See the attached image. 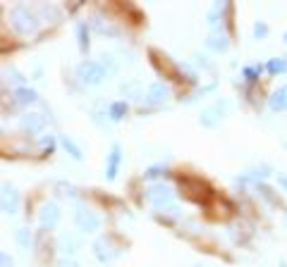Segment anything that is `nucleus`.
I'll return each instance as SVG.
<instances>
[{"label": "nucleus", "mask_w": 287, "mask_h": 267, "mask_svg": "<svg viewBox=\"0 0 287 267\" xmlns=\"http://www.w3.org/2000/svg\"><path fill=\"white\" fill-rule=\"evenodd\" d=\"M180 191H182L184 198L194 200V203H208L211 198V189L206 181L194 177H182L180 179Z\"/></svg>", "instance_id": "f257e3e1"}, {"label": "nucleus", "mask_w": 287, "mask_h": 267, "mask_svg": "<svg viewBox=\"0 0 287 267\" xmlns=\"http://www.w3.org/2000/svg\"><path fill=\"white\" fill-rule=\"evenodd\" d=\"M77 79L79 81L89 84V86H96L105 79V67L103 62H91V60H84L82 65H77Z\"/></svg>", "instance_id": "f03ea898"}, {"label": "nucleus", "mask_w": 287, "mask_h": 267, "mask_svg": "<svg viewBox=\"0 0 287 267\" xmlns=\"http://www.w3.org/2000/svg\"><path fill=\"white\" fill-rule=\"evenodd\" d=\"M36 17L31 14L27 5H17L12 10V27L20 31V34H34L36 31Z\"/></svg>", "instance_id": "7ed1b4c3"}, {"label": "nucleus", "mask_w": 287, "mask_h": 267, "mask_svg": "<svg viewBox=\"0 0 287 267\" xmlns=\"http://www.w3.org/2000/svg\"><path fill=\"white\" fill-rule=\"evenodd\" d=\"M227 108H230V103H227V100H223V103H213L211 108H206L201 112V119H199V122H201L203 127H216V124L223 119V112Z\"/></svg>", "instance_id": "20e7f679"}, {"label": "nucleus", "mask_w": 287, "mask_h": 267, "mask_svg": "<svg viewBox=\"0 0 287 267\" xmlns=\"http://www.w3.org/2000/svg\"><path fill=\"white\" fill-rule=\"evenodd\" d=\"M120 162H122V151H120V146L115 143L110 148V153H108V160H105V177H108V181H112V179L118 177Z\"/></svg>", "instance_id": "39448f33"}, {"label": "nucleus", "mask_w": 287, "mask_h": 267, "mask_svg": "<svg viewBox=\"0 0 287 267\" xmlns=\"http://www.w3.org/2000/svg\"><path fill=\"white\" fill-rule=\"evenodd\" d=\"M170 98V89H168V84H163V81H156L148 86L146 91V100L148 103H165Z\"/></svg>", "instance_id": "423d86ee"}, {"label": "nucleus", "mask_w": 287, "mask_h": 267, "mask_svg": "<svg viewBox=\"0 0 287 267\" xmlns=\"http://www.w3.org/2000/svg\"><path fill=\"white\" fill-rule=\"evenodd\" d=\"M148 198H151V200H154V203H156V206H158V208H165V206H170V200H173V191H170V189H168V186H151V189H148Z\"/></svg>", "instance_id": "0eeeda50"}, {"label": "nucleus", "mask_w": 287, "mask_h": 267, "mask_svg": "<svg viewBox=\"0 0 287 267\" xmlns=\"http://www.w3.org/2000/svg\"><path fill=\"white\" fill-rule=\"evenodd\" d=\"M39 219H41V227H48V229H53V227L58 224V219H60V210H58L53 203H46L41 210V215H39Z\"/></svg>", "instance_id": "6e6552de"}, {"label": "nucleus", "mask_w": 287, "mask_h": 267, "mask_svg": "<svg viewBox=\"0 0 287 267\" xmlns=\"http://www.w3.org/2000/svg\"><path fill=\"white\" fill-rule=\"evenodd\" d=\"M268 108L273 110V112H282V110H287V86H280L278 91L271 93V98H268Z\"/></svg>", "instance_id": "1a4fd4ad"}, {"label": "nucleus", "mask_w": 287, "mask_h": 267, "mask_svg": "<svg viewBox=\"0 0 287 267\" xmlns=\"http://www.w3.org/2000/svg\"><path fill=\"white\" fill-rule=\"evenodd\" d=\"M77 224H79V229H84V232H96L98 224H101V219H98L93 213H89V210H79Z\"/></svg>", "instance_id": "9d476101"}, {"label": "nucleus", "mask_w": 287, "mask_h": 267, "mask_svg": "<svg viewBox=\"0 0 287 267\" xmlns=\"http://www.w3.org/2000/svg\"><path fill=\"white\" fill-rule=\"evenodd\" d=\"M3 210H5L7 215H12L14 210H17V203H20V196H17V193H14V189L12 186H3Z\"/></svg>", "instance_id": "9b49d317"}, {"label": "nucleus", "mask_w": 287, "mask_h": 267, "mask_svg": "<svg viewBox=\"0 0 287 267\" xmlns=\"http://www.w3.org/2000/svg\"><path fill=\"white\" fill-rule=\"evenodd\" d=\"M43 124H46V119H43L41 115H27V117H22V127H24L27 131H41Z\"/></svg>", "instance_id": "f8f14e48"}, {"label": "nucleus", "mask_w": 287, "mask_h": 267, "mask_svg": "<svg viewBox=\"0 0 287 267\" xmlns=\"http://www.w3.org/2000/svg\"><path fill=\"white\" fill-rule=\"evenodd\" d=\"M14 98H17V103L20 105H29V103H36V91L34 89H27V86H22V89L14 91Z\"/></svg>", "instance_id": "ddd939ff"}, {"label": "nucleus", "mask_w": 287, "mask_h": 267, "mask_svg": "<svg viewBox=\"0 0 287 267\" xmlns=\"http://www.w3.org/2000/svg\"><path fill=\"white\" fill-rule=\"evenodd\" d=\"M211 210H213V215H216V217H230V215H232V206L227 203V200H223V198H213Z\"/></svg>", "instance_id": "4468645a"}, {"label": "nucleus", "mask_w": 287, "mask_h": 267, "mask_svg": "<svg viewBox=\"0 0 287 267\" xmlns=\"http://www.w3.org/2000/svg\"><path fill=\"white\" fill-rule=\"evenodd\" d=\"M266 69H268V74H285L287 72V57H271L268 60V65H266Z\"/></svg>", "instance_id": "2eb2a0df"}, {"label": "nucleus", "mask_w": 287, "mask_h": 267, "mask_svg": "<svg viewBox=\"0 0 287 267\" xmlns=\"http://www.w3.org/2000/svg\"><path fill=\"white\" fill-rule=\"evenodd\" d=\"M127 110H129V105H127L125 100H115V103L110 105V110H108V115H110L112 122H120V119L127 115Z\"/></svg>", "instance_id": "dca6fc26"}, {"label": "nucleus", "mask_w": 287, "mask_h": 267, "mask_svg": "<svg viewBox=\"0 0 287 267\" xmlns=\"http://www.w3.org/2000/svg\"><path fill=\"white\" fill-rule=\"evenodd\" d=\"M60 143H63V148H65L67 153H70V155H72L74 160H82V158H84V155H82V148H79V146L74 143V141H72L70 136H60Z\"/></svg>", "instance_id": "f3484780"}, {"label": "nucleus", "mask_w": 287, "mask_h": 267, "mask_svg": "<svg viewBox=\"0 0 287 267\" xmlns=\"http://www.w3.org/2000/svg\"><path fill=\"white\" fill-rule=\"evenodd\" d=\"M77 38H79V50L86 53V50H89V27H86L84 22L77 24Z\"/></svg>", "instance_id": "a211bd4d"}, {"label": "nucleus", "mask_w": 287, "mask_h": 267, "mask_svg": "<svg viewBox=\"0 0 287 267\" xmlns=\"http://www.w3.org/2000/svg\"><path fill=\"white\" fill-rule=\"evenodd\" d=\"M206 46H208V48H213V50H218V53H225L230 43H227V36L220 34V36H211L208 41H206Z\"/></svg>", "instance_id": "6ab92c4d"}, {"label": "nucleus", "mask_w": 287, "mask_h": 267, "mask_svg": "<svg viewBox=\"0 0 287 267\" xmlns=\"http://www.w3.org/2000/svg\"><path fill=\"white\" fill-rule=\"evenodd\" d=\"M14 239H17V243H20V246H24V248H27L29 243H31V234H29L27 229H17V234H14Z\"/></svg>", "instance_id": "aec40b11"}, {"label": "nucleus", "mask_w": 287, "mask_h": 267, "mask_svg": "<svg viewBox=\"0 0 287 267\" xmlns=\"http://www.w3.org/2000/svg\"><path fill=\"white\" fill-rule=\"evenodd\" d=\"M259 193L268 200V203H273V206H278V198H275V196H273V191H271V189H268L266 184H259Z\"/></svg>", "instance_id": "412c9836"}, {"label": "nucleus", "mask_w": 287, "mask_h": 267, "mask_svg": "<svg viewBox=\"0 0 287 267\" xmlns=\"http://www.w3.org/2000/svg\"><path fill=\"white\" fill-rule=\"evenodd\" d=\"M261 69H263V67H259V65H256V67H246L244 69V79H246V81H256V79H259V74H261Z\"/></svg>", "instance_id": "4be33fe9"}, {"label": "nucleus", "mask_w": 287, "mask_h": 267, "mask_svg": "<svg viewBox=\"0 0 287 267\" xmlns=\"http://www.w3.org/2000/svg\"><path fill=\"white\" fill-rule=\"evenodd\" d=\"M254 36H256V38L268 36V24L266 22H256V24H254Z\"/></svg>", "instance_id": "5701e85b"}, {"label": "nucleus", "mask_w": 287, "mask_h": 267, "mask_svg": "<svg viewBox=\"0 0 287 267\" xmlns=\"http://www.w3.org/2000/svg\"><path fill=\"white\" fill-rule=\"evenodd\" d=\"M278 184H280L282 189L287 191V172H280V174H278Z\"/></svg>", "instance_id": "b1692460"}, {"label": "nucleus", "mask_w": 287, "mask_h": 267, "mask_svg": "<svg viewBox=\"0 0 287 267\" xmlns=\"http://www.w3.org/2000/svg\"><path fill=\"white\" fill-rule=\"evenodd\" d=\"M0 260H3V267H12V258H7V253H0Z\"/></svg>", "instance_id": "393cba45"}, {"label": "nucleus", "mask_w": 287, "mask_h": 267, "mask_svg": "<svg viewBox=\"0 0 287 267\" xmlns=\"http://www.w3.org/2000/svg\"><path fill=\"white\" fill-rule=\"evenodd\" d=\"M58 267H79V265H77V262H72V260H63Z\"/></svg>", "instance_id": "a878e982"}, {"label": "nucleus", "mask_w": 287, "mask_h": 267, "mask_svg": "<svg viewBox=\"0 0 287 267\" xmlns=\"http://www.w3.org/2000/svg\"><path fill=\"white\" fill-rule=\"evenodd\" d=\"M285 41H287V34H285Z\"/></svg>", "instance_id": "bb28decb"}]
</instances>
